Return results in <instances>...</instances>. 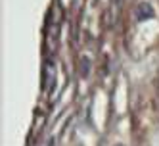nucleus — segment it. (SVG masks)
Masks as SVG:
<instances>
[{"label":"nucleus","instance_id":"nucleus-4","mask_svg":"<svg viewBox=\"0 0 159 146\" xmlns=\"http://www.w3.org/2000/svg\"><path fill=\"white\" fill-rule=\"evenodd\" d=\"M113 2H115V4H117V2H119V0H113Z\"/></svg>","mask_w":159,"mask_h":146},{"label":"nucleus","instance_id":"nucleus-2","mask_svg":"<svg viewBox=\"0 0 159 146\" xmlns=\"http://www.w3.org/2000/svg\"><path fill=\"white\" fill-rule=\"evenodd\" d=\"M79 64H81V65H79V71H81V77H83V79H86V77L90 75V67H92V60H90L86 54H83V56H81V60H79Z\"/></svg>","mask_w":159,"mask_h":146},{"label":"nucleus","instance_id":"nucleus-3","mask_svg":"<svg viewBox=\"0 0 159 146\" xmlns=\"http://www.w3.org/2000/svg\"><path fill=\"white\" fill-rule=\"evenodd\" d=\"M115 146H125V144H121V142H119V144H115Z\"/></svg>","mask_w":159,"mask_h":146},{"label":"nucleus","instance_id":"nucleus-1","mask_svg":"<svg viewBox=\"0 0 159 146\" xmlns=\"http://www.w3.org/2000/svg\"><path fill=\"white\" fill-rule=\"evenodd\" d=\"M155 17V10L150 2H146V0H142V2H138L134 6V19L138 21V23H142V21H150Z\"/></svg>","mask_w":159,"mask_h":146}]
</instances>
